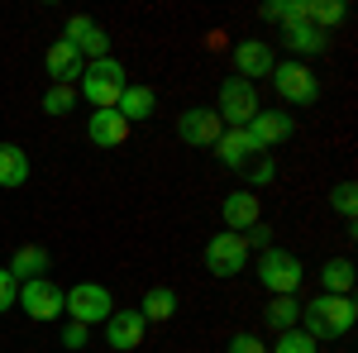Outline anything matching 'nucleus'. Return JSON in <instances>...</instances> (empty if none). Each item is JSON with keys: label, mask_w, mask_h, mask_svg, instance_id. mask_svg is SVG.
I'll return each mask as SVG.
<instances>
[{"label": "nucleus", "mask_w": 358, "mask_h": 353, "mask_svg": "<svg viewBox=\"0 0 358 353\" xmlns=\"http://www.w3.org/2000/svg\"><path fill=\"white\" fill-rule=\"evenodd\" d=\"M215 153H220V163H224V167H244V158L253 153V148H248L244 129H224V134L215 138Z\"/></svg>", "instance_id": "24"}, {"label": "nucleus", "mask_w": 358, "mask_h": 353, "mask_svg": "<svg viewBox=\"0 0 358 353\" xmlns=\"http://www.w3.org/2000/svg\"><path fill=\"white\" fill-rule=\"evenodd\" d=\"M287 48H292V53H301V57H315V53H325V48H330V34H325V29H315V24H296V29H287Z\"/></svg>", "instance_id": "21"}, {"label": "nucleus", "mask_w": 358, "mask_h": 353, "mask_svg": "<svg viewBox=\"0 0 358 353\" xmlns=\"http://www.w3.org/2000/svg\"><path fill=\"white\" fill-rule=\"evenodd\" d=\"M301 315H306V334L320 344L325 334L339 339V334H349V329H354L358 305H354V296H325V291H320L310 305H301Z\"/></svg>", "instance_id": "1"}, {"label": "nucleus", "mask_w": 358, "mask_h": 353, "mask_svg": "<svg viewBox=\"0 0 358 353\" xmlns=\"http://www.w3.org/2000/svg\"><path fill=\"white\" fill-rule=\"evenodd\" d=\"M120 120H124V124H134V120H148V115H153V110H158V96H153V86H124V96H120Z\"/></svg>", "instance_id": "17"}, {"label": "nucleus", "mask_w": 358, "mask_h": 353, "mask_svg": "<svg viewBox=\"0 0 358 353\" xmlns=\"http://www.w3.org/2000/svg\"><path fill=\"white\" fill-rule=\"evenodd\" d=\"M206 268L215 272V277H234V272L248 268V239L244 234H215L210 244H206Z\"/></svg>", "instance_id": "7"}, {"label": "nucleus", "mask_w": 358, "mask_h": 353, "mask_svg": "<svg viewBox=\"0 0 358 353\" xmlns=\"http://www.w3.org/2000/svg\"><path fill=\"white\" fill-rule=\"evenodd\" d=\"M224 224H229V234H248L258 219H263V206H258V191H234V196H224L220 206Z\"/></svg>", "instance_id": "14"}, {"label": "nucleus", "mask_w": 358, "mask_h": 353, "mask_svg": "<svg viewBox=\"0 0 358 353\" xmlns=\"http://www.w3.org/2000/svg\"><path fill=\"white\" fill-rule=\"evenodd\" d=\"M244 138H248L253 153H268L282 138H292V115H287V110H258L244 124Z\"/></svg>", "instance_id": "8"}, {"label": "nucleus", "mask_w": 358, "mask_h": 353, "mask_svg": "<svg viewBox=\"0 0 358 353\" xmlns=\"http://www.w3.org/2000/svg\"><path fill=\"white\" fill-rule=\"evenodd\" d=\"M29 182V153L20 143H0V187L15 191Z\"/></svg>", "instance_id": "19"}, {"label": "nucleus", "mask_w": 358, "mask_h": 353, "mask_svg": "<svg viewBox=\"0 0 358 353\" xmlns=\"http://www.w3.org/2000/svg\"><path fill=\"white\" fill-rule=\"evenodd\" d=\"M143 315L138 310H110V320H106V344H110L115 353H129L143 344Z\"/></svg>", "instance_id": "13"}, {"label": "nucleus", "mask_w": 358, "mask_h": 353, "mask_svg": "<svg viewBox=\"0 0 358 353\" xmlns=\"http://www.w3.org/2000/svg\"><path fill=\"white\" fill-rule=\"evenodd\" d=\"M273 177H277V167L268 163V158H263V163L253 167V187H248V191H263V187H268V182H273Z\"/></svg>", "instance_id": "33"}, {"label": "nucleus", "mask_w": 358, "mask_h": 353, "mask_svg": "<svg viewBox=\"0 0 358 353\" xmlns=\"http://www.w3.org/2000/svg\"><path fill=\"white\" fill-rule=\"evenodd\" d=\"M72 106H77V91H72V86H48V96H43V115H67Z\"/></svg>", "instance_id": "28"}, {"label": "nucleus", "mask_w": 358, "mask_h": 353, "mask_svg": "<svg viewBox=\"0 0 358 353\" xmlns=\"http://www.w3.org/2000/svg\"><path fill=\"white\" fill-rule=\"evenodd\" d=\"M234 77H244L253 86H258V77H273V48L263 38H244L234 48Z\"/></svg>", "instance_id": "12"}, {"label": "nucleus", "mask_w": 358, "mask_h": 353, "mask_svg": "<svg viewBox=\"0 0 358 353\" xmlns=\"http://www.w3.org/2000/svg\"><path fill=\"white\" fill-rule=\"evenodd\" d=\"M124 86H129V72L115 57H96V62L82 67V91L77 96H86L91 110H115L120 96H124Z\"/></svg>", "instance_id": "2"}, {"label": "nucleus", "mask_w": 358, "mask_h": 353, "mask_svg": "<svg viewBox=\"0 0 358 353\" xmlns=\"http://www.w3.org/2000/svg\"><path fill=\"white\" fill-rule=\"evenodd\" d=\"M224 134V124H220V115L215 110H206V106H192V110H182L177 115V138L182 143H192V148H215V138Z\"/></svg>", "instance_id": "10"}, {"label": "nucleus", "mask_w": 358, "mask_h": 353, "mask_svg": "<svg viewBox=\"0 0 358 353\" xmlns=\"http://www.w3.org/2000/svg\"><path fill=\"white\" fill-rule=\"evenodd\" d=\"M62 43H72L86 62H96V57H110V38H106V29L96 24L91 15H72L67 24H62Z\"/></svg>", "instance_id": "9"}, {"label": "nucleus", "mask_w": 358, "mask_h": 353, "mask_svg": "<svg viewBox=\"0 0 358 353\" xmlns=\"http://www.w3.org/2000/svg\"><path fill=\"white\" fill-rule=\"evenodd\" d=\"M15 305H24V315H34V320H57L62 315V291L48 277H34V282H20V301Z\"/></svg>", "instance_id": "11"}, {"label": "nucleus", "mask_w": 358, "mask_h": 353, "mask_svg": "<svg viewBox=\"0 0 358 353\" xmlns=\"http://www.w3.org/2000/svg\"><path fill=\"white\" fill-rule=\"evenodd\" d=\"M268 234H273V229H268V224H263V219H258V224H253V229H248L244 239H253V244H268Z\"/></svg>", "instance_id": "34"}, {"label": "nucleus", "mask_w": 358, "mask_h": 353, "mask_svg": "<svg viewBox=\"0 0 358 353\" xmlns=\"http://www.w3.org/2000/svg\"><path fill=\"white\" fill-rule=\"evenodd\" d=\"M273 91L287 106H310L320 96V82L306 62H273Z\"/></svg>", "instance_id": "6"}, {"label": "nucleus", "mask_w": 358, "mask_h": 353, "mask_svg": "<svg viewBox=\"0 0 358 353\" xmlns=\"http://www.w3.org/2000/svg\"><path fill=\"white\" fill-rule=\"evenodd\" d=\"M43 268H48V248L43 244H20L15 258H10V277L15 282H34V277H43Z\"/></svg>", "instance_id": "18"}, {"label": "nucleus", "mask_w": 358, "mask_h": 353, "mask_svg": "<svg viewBox=\"0 0 358 353\" xmlns=\"http://www.w3.org/2000/svg\"><path fill=\"white\" fill-rule=\"evenodd\" d=\"M344 15H349V5H344V0H306V24L325 29V34H330Z\"/></svg>", "instance_id": "23"}, {"label": "nucleus", "mask_w": 358, "mask_h": 353, "mask_svg": "<svg viewBox=\"0 0 358 353\" xmlns=\"http://www.w3.org/2000/svg\"><path fill=\"white\" fill-rule=\"evenodd\" d=\"M86 339H91V329L77 325V320L67 325V334H62V344H67V349H86Z\"/></svg>", "instance_id": "32"}, {"label": "nucleus", "mask_w": 358, "mask_h": 353, "mask_svg": "<svg viewBox=\"0 0 358 353\" xmlns=\"http://www.w3.org/2000/svg\"><path fill=\"white\" fill-rule=\"evenodd\" d=\"M20 301V282L10 277V268H0V310H10Z\"/></svg>", "instance_id": "30"}, {"label": "nucleus", "mask_w": 358, "mask_h": 353, "mask_svg": "<svg viewBox=\"0 0 358 353\" xmlns=\"http://www.w3.org/2000/svg\"><path fill=\"white\" fill-rule=\"evenodd\" d=\"M253 272H258V282L273 291V296H296V287H301V258H292V253H282V248H263L258 253V263H253Z\"/></svg>", "instance_id": "3"}, {"label": "nucleus", "mask_w": 358, "mask_h": 353, "mask_svg": "<svg viewBox=\"0 0 358 353\" xmlns=\"http://www.w3.org/2000/svg\"><path fill=\"white\" fill-rule=\"evenodd\" d=\"M273 353H320V344H315L306 329H287V334H277Z\"/></svg>", "instance_id": "27"}, {"label": "nucleus", "mask_w": 358, "mask_h": 353, "mask_svg": "<svg viewBox=\"0 0 358 353\" xmlns=\"http://www.w3.org/2000/svg\"><path fill=\"white\" fill-rule=\"evenodd\" d=\"M258 110H263V106H258V86H253V82H244V77H229V82L220 86V110H215V115H220V124H229V129H244Z\"/></svg>", "instance_id": "5"}, {"label": "nucleus", "mask_w": 358, "mask_h": 353, "mask_svg": "<svg viewBox=\"0 0 358 353\" xmlns=\"http://www.w3.org/2000/svg\"><path fill=\"white\" fill-rule=\"evenodd\" d=\"M62 310L77 320V325H106L110 320V310H115V296L101 287V282H77L72 291H62Z\"/></svg>", "instance_id": "4"}, {"label": "nucleus", "mask_w": 358, "mask_h": 353, "mask_svg": "<svg viewBox=\"0 0 358 353\" xmlns=\"http://www.w3.org/2000/svg\"><path fill=\"white\" fill-rule=\"evenodd\" d=\"M320 287H325V296H349L354 291V263L349 258H330L320 268Z\"/></svg>", "instance_id": "22"}, {"label": "nucleus", "mask_w": 358, "mask_h": 353, "mask_svg": "<svg viewBox=\"0 0 358 353\" xmlns=\"http://www.w3.org/2000/svg\"><path fill=\"white\" fill-rule=\"evenodd\" d=\"M263 20H277V24L296 29V24H306V0H268L263 5Z\"/></svg>", "instance_id": "26"}, {"label": "nucleus", "mask_w": 358, "mask_h": 353, "mask_svg": "<svg viewBox=\"0 0 358 353\" xmlns=\"http://www.w3.org/2000/svg\"><path fill=\"white\" fill-rule=\"evenodd\" d=\"M86 138H91L96 148H120V143L129 138V124L120 120V110H96V115L86 120Z\"/></svg>", "instance_id": "16"}, {"label": "nucleus", "mask_w": 358, "mask_h": 353, "mask_svg": "<svg viewBox=\"0 0 358 353\" xmlns=\"http://www.w3.org/2000/svg\"><path fill=\"white\" fill-rule=\"evenodd\" d=\"M229 353H268V349H263V339H253V334H234V339H229Z\"/></svg>", "instance_id": "31"}, {"label": "nucleus", "mask_w": 358, "mask_h": 353, "mask_svg": "<svg viewBox=\"0 0 358 353\" xmlns=\"http://www.w3.org/2000/svg\"><path fill=\"white\" fill-rule=\"evenodd\" d=\"M296 320H301V301L296 296H273V305H268V325H273L277 334H287V329H296Z\"/></svg>", "instance_id": "25"}, {"label": "nucleus", "mask_w": 358, "mask_h": 353, "mask_svg": "<svg viewBox=\"0 0 358 353\" xmlns=\"http://www.w3.org/2000/svg\"><path fill=\"white\" fill-rule=\"evenodd\" d=\"M354 191H358L354 182H339V187H334V196H330V201H334V210L349 219V224H354V215H358V196H354Z\"/></svg>", "instance_id": "29"}, {"label": "nucleus", "mask_w": 358, "mask_h": 353, "mask_svg": "<svg viewBox=\"0 0 358 353\" xmlns=\"http://www.w3.org/2000/svg\"><path fill=\"white\" fill-rule=\"evenodd\" d=\"M48 77H53V86H72V82H82V67H86V57L72 48V43H62L57 38L53 48H48Z\"/></svg>", "instance_id": "15"}, {"label": "nucleus", "mask_w": 358, "mask_h": 353, "mask_svg": "<svg viewBox=\"0 0 358 353\" xmlns=\"http://www.w3.org/2000/svg\"><path fill=\"white\" fill-rule=\"evenodd\" d=\"M138 315H143V325L172 320V315H177V291H172V287H153L148 296L138 301Z\"/></svg>", "instance_id": "20"}]
</instances>
